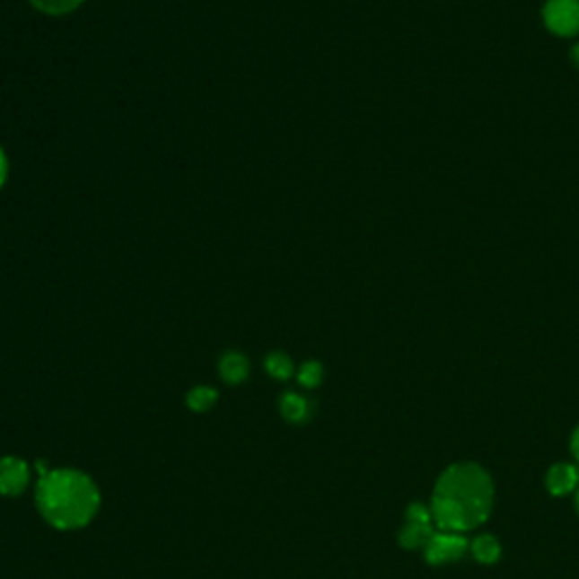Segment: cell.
Wrapping results in <instances>:
<instances>
[{
    "label": "cell",
    "mask_w": 579,
    "mask_h": 579,
    "mask_svg": "<svg viewBox=\"0 0 579 579\" xmlns=\"http://www.w3.org/2000/svg\"><path fill=\"white\" fill-rule=\"evenodd\" d=\"M494 482L489 473L471 461H460L442 473L433 494V518L439 530L469 532L489 518Z\"/></svg>",
    "instance_id": "6da1fadb"
},
{
    "label": "cell",
    "mask_w": 579,
    "mask_h": 579,
    "mask_svg": "<svg viewBox=\"0 0 579 579\" xmlns=\"http://www.w3.org/2000/svg\"><path fill=\"white\" fill-rule=\"evenodd\" d=\"M37 509L48 525L62 532L86 528L100 512V489L77 469H55L39 478Z\"/></svg>",
    "instance_id": "7a4b0ae2"
},
{
    "label": "cell",
    "mask_w": 579,
    "mask_h": 579,
    "mask_svg": "<svg viewBox=\"0 0 579 579\" xmlns=\"http://www.w3.org/2000/svg\"><path fill=\"white\" fill-rule=\"evenodd\" d=\"M543 23L557 37L579 34V0H548L543 5Z\"/></svg>",
    "instance_id": "3957f363"
},
{
    "label": "cell",
    "mask_w": 579,
    "mask_h": 579,
    "mask_svg": "<svg viewBox=\"0 0 579 579\" xmlns=\"http://www.w3.org/2000/svg\"><path fill=\"white\" fill-rule=\"evenodd\" d=\"M469 541L461 532H451V530H439L433 532L430 541L425 543V559L430 564H448V561H457L460 557L467 555Z\"/></svg>",
    "instance_id": "277c9868"
},
{
    "label": "cell",
    "mask_w": 579,
    "mask_h": 579,
    "mask_svg": "<svg viewBox=\"0 0 579 579\" xmlns=\"http://www.w3.org/2000/svg\"><path fill=\"white\" fill-rule=\"evenodd\" d=\"M30 485L28 461L14 455L0 457V496L16 498L23 494Z\"/></svg>",
    "instance_id": "5b68a950"
},
{
    "label": "cell",
    "mask_w": 579,
    "mask_h": 579,
    "mask_svg": "<svg viewBox=\"0 0 579 579\" xmlns=\"http://www.w3.org/2000/svg\"><path fill=\"white\" fill-rule=\"evenodd\" d=\"M546 485L552 496L573 494V491H577L579 487V467L577 464H568V461L555 464V467L548 471Z\"/></svg>",
    "instance_id": "8992f818"
},
{
    "label": "cell",
    "mask_w": 579,
    "mask_h": 579,
    "mask_svg": "<svg viewBox=\"0 0 579 579\" xmlns=\"http://www.w3.org/2000/svg\"><path fill=\"white\" fill-rule=\"evenodd\" d=\"M278 410H281L283 419L290 421V424H306L312 415V403L306 396L285 391L278 400Z\"/></svg>",
    "instance_id": "52a82bcc"
},
{
    "label": "cell",
    "mask_w": 579,
    "mask_h": 579,
    "mask_svg": "<svg viewBox=\"0 0 579 579\" xmlns=\"http://www.w3.org/2000/svg\"><path fill=\"white\" fill-rule=\"evenodd\" d=\"M217 369H220L222 381L229 382V385H241L250 376V360L242 354H238V351H229L220 358Z\"/></svg>",
    "instance_id": "ba28073f"
},
{
    "label": "cell",
    "mask_w": 579,
    "mask_h": 579,
    "mask_svg": "<svg viewBox=\"0 0 579 579\" xmlns=\"http://www.w3.org/2000/svg\"><path fill=\"white\" fill-rule=\"evenodd\" d=\"M433 523H419V521H405L403 530L399 532L400 546L408 548V550H415V548H425V543L433 537Z\"/></svg>",
    "instance_id": "9c48e42d"
},
{
    "label": "cell",
    "mask_w": 579,
    "mask_h": 579,
    "mask_svg": "<svg viewBox=\"0 0 579 579\" xmlns=\"http://www.w3.org/2000/svg\"><path fill=\"white\" fill-rule=\"evenodd\" d=\"M471 552L480 564H496L500 559V543L491 534H482L471 543Z\"/></svg>",
    "instance_id": "30bf717a"
},
{
    "label": "cell",
    "mask_w": 579,
    "mask_h": 579,
    "mask_svg": "<svg viewBox=\"0 0 579 579\" xmlns=\"http://www.w3.org/2000/svg\"><path fill=\"white\" fill-rule=\"evenodd\" d=\"M217 403V391L213 387H193V390L186 394V405H189L193 412H208L213 405Z\"/></svg>",
    "instance_id": "8fae6325"
},
{
    "label": "cell",
    "mask_w": 579,
    "mask_h": 579,
    "mask_svg": "<svg viewBox=\"0 0 579 579\" xmlns=\"http://www.w3.org/2000/svg\"><path fill=\"white\" fill-rule=\"evenodd\" d=\"M265 369H268L269 376L276 378V381H287V378L294 373L293 360H290V355L281 354V351H274V354H269L268 358H265Z\"/></svg>",
    "instance_id": "7c38bea8"
},
{
    "label": "cell",
    "mask_w": 579,
    "mask_h": 579,
    "mask_svg": "<svg viewBox=\"0 0 579 579\" xmlns=\"http://www.w3.org/2000/svg\"><path fill=\"white\" fill-rule=\"evenodd\" d=\"M30 3H32L34 10H39L41 14L62 16V14H71L73 10H77L84 0H30Z\"/></svg>",
    "instance_id": "4fadbf2b"
},
{
    "label": "cell",
    "mask_w": 579,
    "mask_h": 579,
    "mask_svg": "<svg viewBox=\"0 0 579 579\" xmlns=\"http://www.w3.org/2000/svg\"><path fill=\"white\" fill-rule=\"evenodd\" d=\"M297 378H299V385L312 390V387L321 385V381H324V367H321L320 363H315V360H308V363L302 364Z\"/></svg>",
    "instance_id": "5bb4252c"
},
{
    "label": "cell",
    "mask_w": 579,
    "mask_h": 579,
    "mask_svg": "<svg viewBox=\"0 0 579 579\" xmlns=\"http://www.w3.org/2000/svg\"><path fill=\"white\" fill-rule=\"evenodd\" d=\"M7 180V159L5 154H3V150H0V186L5 184Z\"/></svg>",
    "instance_id": "9a60e30c"
},
{
    "label": "cell",
    "mask_w": 579,
    "mask_h": 579,
    "mask_svg": "<svg viewBox=\"0 0 579 579\" xmlns=\"http://www.w3.org/2000/svg\"><path fill=\"white\" fill-rule=\"evenodd\" d=\"M570 448H573V455H575V460H577V467H579V428L575 430L573 442H570Z\"/></svg>",
    "instance_id": "2e32d148"
},
{
    "label": "cell",
    "mask_w": 579,
    "mask_h": 579,
    "mask_svg": "<svg viewBox=\"0 0 579 579\" xmlns=\"http://www.w3.org/2000/svg\"><path fill=\"white\" fill-rule=\"evenodd\" d=\"M570 59H573V64L575 66L579 68V43H575L573 46V50H570Z\"/></svg>",
    "instance_id": "e0dca14e"
},
{
    "label": "cell",
    "mask_w": 579,
    "mask_h": 579,
    "mask_svg": "<svg viewBox=\"0 0 579 579\" xmlns=\"http://www.w3.org/2000/svg\"><path fill=\"white\" fill-rule=\"evenodd\" d=\"M577 509H579V487H577Z\"/></svg>",
    "instance_id": "ac0fdd59"
}]
</instances>
